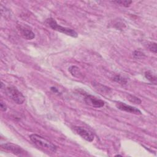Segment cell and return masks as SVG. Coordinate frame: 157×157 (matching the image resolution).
Wrapping results in <instances>:
<instances>
[{"mask_svg": "<svg viewBox=\"0 0 157 157\" xmlns=\"http://www.w3.org/2000/svg\"><path fill=\"white\" fill-rule=\"evenodd\" d=\"M29 138L34 145L44 151L49 153H55L56 151V145L41 136L33 134L29 136Z\"/></svg>", "mask_w": 157, "mask_h": 157, "instance_id": "1", "label": "cell"}, {"mask_svg": "<svg viewBox=\"0 0 157 157\" xmlns=\"http://www.w3.org/2000/svg\"><path fill=\"white\" fill-rule=\"evenodd\" d=\"M45 23L48 26H49L50 28H51L52 29H54V30L62 33L66 34L67 36H70L74 37H76L78 36L77 32H76L74 29H71V28H66V27H63V26L59 25L56 23V22L55 21V20L52 18H47L45 22Z\"/></svg>", "mask_w": 157, "mask_h": 157, "instance_id": "2", "label": "cell"}, {"mask_svg": "<svg viewBox=\"0 0 157 157\" xmlns=\"http://www.w3.org/2000/svg\"><path fill=\"white\" fill-rule=\"evenodd\" d=\"M6 93L7 95L18 104H22L25 101V96L14 87H8L6 88Z\"/></svg>", "mask_w": 157, "mask_h": 157, "instance_id": "3", "label": "cell"}, {"mask_svg": "<svg viewBox=\"0 0 157 157\" xmlns=\"http://www.w3.org/2000/svg\"><path fill=\"white\" fill-rule=\"evenodd\" d=\"M73 129L77 134L81 136L85 140L88 142H92L94 140V135L93 133L85 129L84 128L81 126H74Z\"/></svg>", "mask_w": 157, "mask_h": 157, "instance_id": "4", "label": "cell"}, {"mask_svg": "<svg viewBox=\"0 0 157 157\" xmlns=\"http://www.w3.org/2000/svg\"><path fill=\"white\" fill-rule=\"evenodd\" d=\"M1 148L17 155H22L25 152L21 147L11 143H6L2 144Z\"/></svg>", "mask_w": 157, "mask_h": 157, "instance_id": "5", "label": "cell"}, {"mask_svg": "<svg viewBox=\"0 0 157 157\" xmlns=\"http://www.w3.org/2000/svg\"><path fill=\"white\" fill-rule=\"evenodd\" d=\"M84 100L87 104H89L93 107L97 108L102 107L105 104L103 101L98 99L97 98L90 95H85L84 97Z\"/></svg>", "mask_w": 157, "mask_h": 157, "instance_id": "6", "label": "cell"}, {"mask_svg": "<svg viewBox=\"0 0 157 157\" xmlns=\"http://www.w3.org/2000/svg\"><path fill=\"white\" fill-rule=\"evenodd\" d=\"M116 106L119 109L126 112H129L136 115H141L142 114L141 112L139 109H137V108L129 105H127L123 103L117 102L116 103Z\"/></svg>", "mask_w": 157, "mask_h": 157, "instance_id": "7", "label": "cell"}, {"mask_svg": "<svg viewBox=\"0 0 157 157\" xmlns=\"http://www.w3.org/2000/svg\"><path fill=\"white\" fill-rule=\"evenodd\" d=\"M69 71L74 77L77 78H81L83 77V75L79 68L76 66H72L69 68Z\"/></svg>", "mask_w": 157, "mask_h": 157, "instance_id": "8", "label": "cell"}, {"mask_svg": "<svg viewBox=\"0 0 157 157\" xmlns=\"http://www.w3.org/2000/svg\"><path fill=\"white\" fill-rule=\"evenodd\" d=\"M21 33L22 36L28 40H31V39H33L35 37L34 33L32 31L29 30L27 29H22Z\"/></svg>", "mask_w": 157, "mask_h": 157, "instance_id": "9", "label": "cell"}, {"mask_svg": "<svg viewBox=\"0 0 157 157\" xmlns=\"http://www.w3.org/2000/svg\"><path fill=\"white\" fill-rule=\"evenodd\" d=\"M93 87L96 88V90H98V91H100L102 93H109L111 91L110 88L107 87L106 86H104L101 84L99 83H93Z\"/></svg>", "mask_w": 157, "mask_h": 157, "instance_id": "10", "label": "cell"}, {"mask_svg": "<svg viewBox=\"0 0 157 157\" xmlns=\"http://www.w3.org/2000/svg\"><path fill=\"white\" fill-rule=\"evenodd\" d=\"M113 80L115 82L119 83L120 84H122V85H125L127 83V80L126 79V78H124L123 77L121 76L120 75H116L114 77Z\"/></svg>", "mask_w": 157, "mask_h": 157, "instance_id": "11", "label": "cell"}, {"mask_svg": "<svg viewBox=\"0 0 157 157\" xmlns=\"http://www.w3.org/2000/svg\"><path fill=\"white\" fill-rule=\"evenodd\" d=\"M127 98H128V100L132 103L136 104H140L142 103L141 100L139 99V98L135 96H133L131 95H128Z\"/></svg>", "mask_w": 157, "mask_h": 157, "instance_id": "12", "label": "cell"}, {"mask_svg": "<svg viewBox=\"0 0 157 157\" xmlns=\"http://www.w3.org/2000/svg\"><path fill=\"white\" fill-rule=\"evenodd\" d=\"M145 76L147 79H148L149 81L153 83H156V77L153 75L150 71H147L145 73Z\"/></svg>", "mask_w": 157, "mask_h": 157, "instance_id": "13", "label": "cell"}, {"mask_svg": "<svg viewBox=\"0 0 157 157\" xmlns=\"http://www.w3.org/2000/svg\"><path fill=\"white\" fill-rule=\"evenodd\" d=\"M113 3H117V4H120L122 6H123L124 7H129L130 5L132 3L131 1H113Z\"/></svg>", "mask_w": 157, "mask_h": 157, "instance_id": "14", "label": "cell"}, {"mask_svg": "<svg viewBox=\"0 0 157 157\" xmlns=\"http://www.w3.org/2000/svg\"><path fill=\"white\" fill-rule=\"evenodd\" d=\"M149 49L151 52H153L154 54H156V51H157L156 44L155 43H151L150 44H149Z\"/></svg>", "mask_w": 157, "mask_h": 157, "instance_id": "15", "label": "cell"}, {"mask_svg": "<svg viewBox=\"0 0 157 157\" xmlns=\"http://www.w3.org/2000/svg\"><path fill=\"white\" fill-rule=\"evenodd\" d=\"M133 55L136 58H142L143 56H144V55L143 53H142L139 51H137L134 52Z\"/></svg>", "mask_w": 157, "mask_h": 157, "instance_id": "16", "label": "cell"}, {"mask_svg": "<svg viewBox=\"0 0 157 157\" xmlns=\"http://www.w3.org/2000/svg\"><path fill=\"white\" fill-rule=\"evenodd\" d=\"M0 104H1V111L5 112L7 110V107H6V104L2 101H1V103H0Z\"/></svg>", "mask_w": 157, "mask_h": 157, "instance_id": "17", "label": "cell"}, {"mask_svg": "<svg viewBox=\"0 0 157 157\" xmlns=\"http://www.w3.org/2000/svg\"><path fill=\"white\" fill-rule=\"evenodd\" d=\"M51 90L54 92H58V90L56 89V88H55V87H51Z\"/></svg>", "mask_w": 157, "mask_h": 157, "instance_id": "18", "label": "cell"}]
</instances>
